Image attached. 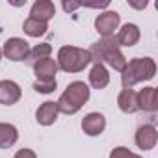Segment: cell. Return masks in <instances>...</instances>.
<instances>
[{"label": "cell", "instance_id": "1", "mask_svg": "<svg viewBox=\"0 0 158 158\" xmlns=\"http://www.w3.org/2000/svg\"><path fill=\"white\" fill-rule=\"evenodd\" d=\"M156 74V63L152 58H134L127 61V67L121 73V82L125 89H132V86L151 80Z\"/></svg>", "mask_w": 158, "mask_h": 158}, {"label": "cell", "instance_id": "2", "mask_svg": "<svg viewBox=\"0 0 158 158\" xmlns=\"http://www.w3.org/2000/svg\"><path fill=\"white\" fill-rule=\"evenodd\" d=\"M88 101H89V88L84 82L76 80V82H71L65 88V91L60 95L56 106H58L60 114L73 115V114H76L78 110H80Z\"/></svg>", "mask_w": 158, "mask_h": 158}, {"label": "cell", "instance_id": "3", "mask_svg": "<svg viewBox=\"0 0 158 158\" xmlns=\"http://www.w3.org/2000/svg\"><path fill=\"white\" fill-rule=\"evenodd\" d=\"M58 69L65 73H80L91 63V56L88 50L78 48V47H61L58 50Z\"/></svg>", "mask_w": 158, "mask_h": 158}, {"label": "cell", "instance_id": "4", "mask_svg": "<svg viewBox=\"0 0 158 158\" xmlns=\"http://www.w3.org/2000/svg\"><path fill=\"white\" fill-rule=\"evenodd\" d=\"M28 54H30V45L21 37H11L4 43L2 56H6L11 61H26Z\"/></svg>", "mask_w": 158, "mask_h": 158}, {"label": "cell", "instance_id": "5", "mask_svg": "<svg viewBox=\"0 0 158 158\" xmlns=\"http://www.w3.org/2000/svg\"><path fill=\"white\" fill-rule=\"evenodd\" d=\"M119 21L121 19H119V13L117 11H104V13L97 15L95 28H97V32L102 37H108V35H114V32L119 26Z\"/></svg>", "mask_w": 158, "mask_h": 158}, {"label": "cell", "instance_id": "6", "mask_svg": "<svg viewBox=\"0 0 158 158\" xmlns=\"http://www.w3.org/2000/svg\"><path fill=\"white\" fill-rule=\"evenodd\" d=\"M156 141H158V132H156V128L152 125H143V127L138 128V132H136V145L139 149L151 151V149H154Z\"/></svg>", "mask_w": 158, "mask_h": 158}, {"label": "cell", "instance_id": "7", "mask_svg": "<svg viewBox=\"0 0 158 158\" xmlns=\"http://www.w3.org/2000/svg\"><path fill=\"white\" fill-rule=\"evenodd\" d=\"M21 99V88L13 80H0V104L11 106Z\"/></svg>", "mask_w": 158, "mask_h": 158}, {"label": "cell", "instance_id": "8", "mask_svg": "<svg viewBox=\"0 0 158 158\" xmlns=\"http://www.w3.org/2000/svg\"><path fill=\"white\" fill-rule=\"evenodd\" d=\"M104 128H106V119L99 112H91L82 119V130L88 136H99Z\"/></svg>", "mask_w": 158, "mask_h": 158}, {"label": "cell", "instance_id": "9", "mask_svg": "<svg viewBox=\"0 0 158 158\" xmlns=\"http://www.w3.org/2000/svg\"><path fill=\"white\" fill-rule=\"evenodd\" d=\"M138 110L143 112H156L158 110V89L156 88H143L138 93Z\"/></svg>", "mask_w": 158, "mask_h": 158}, {"label": "cell", "instance_id": "10", "mask_svg": "<svg viewBox=\"0 0 158 158\" xmlns=\"http://www.w3.org/2000/svg\"><path fill=\"white\" fill-rule=\"evenodd\" d=\"M54 15H56V8L50 0H37V2H34L32 11H30V17L41 23H48Z\"/></svg>", "mask_w": 158, "mask_h": 158}, {"label": "cell", "instance_id": "11", "mask_svg": "<svg viewBox=\"0 0 158 158\" xmlns=\"http://www.w3.org/2000/svg\"><path fill=\"white\" fill-rule=\"evenodd\" d=\"M58 114H60V112H58L56 102L47 101V102H43V104L37 108V112H35V119H37V123H39V125L48 127V125H54V123H56Z\"/></svg>", "mask_w": 158, "mask_h": 158}, {"label": "cell", "instance_id": "12", "mask_svg": "<svg viewBox=\"0 0 158 158\" xmlns=\"http://www.w3.org/2000/svg\"><path fill=\"white\" fill-rule=\"evenodd\" d=\"M34 73L37 76V80H56L58 63L50 58L39 60L37 63H34Z\"/></svg>", "mask_w": 158, "mask_h": 158}, {"label": "cell", "instance_id": "13", "mask_svg": "<svg viewBox=\"0 0 158 158\" xmlns=\"http://www.w3.org/2000/svg\"><path fill=\"white\" fill-rule=\"evenodd\" d=\"M115 39H117L119 47H134L139 41V28L136 24H132V23H127L119 30V34L115 35Z\"/></svg>", "mask_w": 158, "mask_h": 158}, {"label": "cell", "instance_id": "14", "mask_svg": "<svg viewBox=\"0 0 158 158\" xmlns=\"http://www.w3.org/2000/svg\"><path fill=\"white\" fill-rule=\"evenodd\" d=\"M110 82V74H108V69L102 65V63H95L89 71V84L91 88L95 89H102L106 88Z\"/></svg>", "mask_w": 158, "mask_h": 158}, {"label": "cell", "instance_id": "15", "mask_svg": "<svg viewBox=\"0 0 158 158\" xmlns=\"http://www.w3.org/2000/svg\"><path fill=\"white\" fill-rule=\"evenodd\" d=\"M117 104H119L121 112H125V114L138 112V93L134 89H123L117 97Z\"/></svg>", "mask_w": 158, "mask_h": 158}, {"label": "cell", "instance_id": "16", "mask_svg": "<svg viewBox=\"0 0 158 158\" xmlns=\"http://www.w3.org/2000/svg\"><path fill=\"white\" fill-rule=\"evenodd\" d=\"M19 139V132L10 123H0V149H10Z\"/></svg>", "mask_w": 158, "mask_h": 158}, {"label": "cell", "instance_id": "17", "mask_svg": "<svg viewBox=\"0 0 158 158\" xmlns=\"http://www.w3.org/2000/svg\"><path fill=\"white\" fill-rule=\"evenodd\" d=\"M23 30H24V34H28L30 37H39V35L47 34L48 26H47V23H41V21H37V19L28 17V19L24 21V24H23Z\"/></svg>", "mask_w": 158, "mask_h": 158}, {"label": "cell", "instance_id": "18", "mask_svg": "<svg viewBox=\"0 0 158 158\" xmlns=\"http://www.w3.org/2000/svg\"><path fill=\"white\" fill-rule=\"evenodd\" d=\"M52 52V47L48 43H41V45H35L34 48H30V54L26 58V63L34 67V63H37L39 60H45L48 58V54Z\"/></svg>", "mask_w": 158, "mask_h": 158}, {"label": "cell", "instance_id": "19", "mask_svg": "<svg viewBox=\"0 0 158 158\" xmlns=\"http://www.w3.org/2000/svg\"><path fill=\"white\" fill-rule=\"evenodd\" d=\"M108 63L112 69H115V71H119V73H123V69L127 67V58L123 56V52L117 48V50H112V52H108L104 58H102V63Z\"/></svg>", "mask_w": 158, "mask_h": 158}, {"label": "cell", "instance_id": "20", "mask_svg": "<svg viewBox=\"0 0 158 158\" xmlns=\"http://www.w3.org/2000/svg\"><path fill=\"white\" fill-rule=\"evenodd\" d=\"M34 89L37 93H52L56 89V80H35Z\"/></svg>", "mask_w": 158, "mask_h": 158}, {"label": "cell", "instance_id": "21", "mask_svg": "<svg viewBox=\"0 0 158 158\" xmlns=\"http://www.w3.org/2000/svg\"><path fill=\"white\" fill-rule=\"evenodd\" d=\"M110 158H141L139 154L128 151L127 147H115L112 152H110Z\"/></svg>", "mask_w": 158, "mask_h": 158}, {"label": "cell", "instance_id": "22", "mask_svg": "<svg viewBox=\"0 0 158 158\" xmlns=\"http://www.w3.org/2000/svg\"><path fill=\"white\" fill-rule=\"evenodd\" d=\"M13 158H37V156H35V152L32 149H21Z\"/></svg>", "mask_w": 158, "mask_h": 158}, {"label": "cell", "instance_id": "23", "mask_svg": "<svg viewBox=\"0 0 158 158\" xmlns=\"http://www.w3.org/2000/svg\"><path fill=\"white\" fill-rule=\"evenodd\" d=\"M82 4L80 2H67V0H63V2H61V8L69 13V11H74V10H78V8H80Z\"/></svg>", "mask_w": 158, "mask_h": 158}, {"label": "cell", "instance_id": "24", "mask_svg": "<svg viewBox=\"0 0 158 158\" xmlns=\"http://www.w3.org/2000/svg\"><path fill=\"white\" fill-rule=\"evenodd\" d=\"M86 6H88V8H106L108 2L104 0V2H99V4H86Z\"/></svg>", "mask_w": 158, "mask_h": 158}, {"label": "cell", "instance_id": "25", "mask_svg": "<svg viewBox=\"0 0 158 158\" xmlns=\"http://www.w3.org/2000/svg\"><path fill=\"white\" fill-rule=\"evenodd\" d=\"M0 60H2V48H0Z\"/></svg>", "mask_w": 158, "mask_h": 158}]
</instances>
